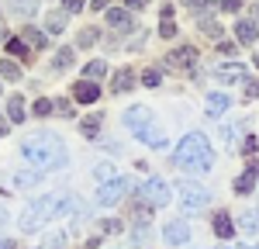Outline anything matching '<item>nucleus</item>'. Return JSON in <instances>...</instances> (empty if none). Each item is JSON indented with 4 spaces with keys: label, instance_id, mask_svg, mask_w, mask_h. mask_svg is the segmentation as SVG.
<instances>
[{
    "label": "nucleus",
    "instance_id": "c85d7f7f",
    "mask_svg": "<svg viewBox=\"0 0 259 249\" xmlns=\"http://www.w3.org/2000/svg\"><path fill=\"white\" fill-rule=\"evenodd\" d=\"M159 35H162V38H173V35H177V24H173V18H162Z\"/></svg>",
    "mask_w": 259,
    "mask_h": 249
},
{
    "label": "nucleus",
    "instance_id": "6ab92c4d",
    "mask_svg": "<svg viewBox=\"0 0 259 249\" xmlns=\"http://www.w3.org/2000/svg\"><path fill=\"white\" fill-rule=\"evenodd\" d=\"M11 11L21 14V18H31L38 11V0H11Z\"/></svg>",
    "mask_w": 259,
    "mask_h": 249
},
{
    "label": "nucleus",
    "instance_id": "58836bf2",
    "mask_svg": "<svg viewBox=\"0 0 259 249\" xmlns=\"http://www.w3.org/2000/svg\"><path fill=\"white\" fill-rule=\"evenodd\" d=\"M218 52H221V56H235V42H221Z\"/></svg>",
    "mask_w": 259,
    "mask_h": 249
},
{
    "label": "nucleus",
    "instance_id": "9b49d317",
    "mask_svg": "<svg viewBox=\"0 0 259 249\" xmlns=\"http://www.w3.org/2000/svg\"><path fill=\"white\" fill-rule=\"evenodd\" d=\"M228 107H232V97L228 94H207V114L211 118H221Z\"/></svg>",
    "mask_w": 259,
    "mask_h": 249
},
{
    "label": "nucleus",
    "instance_id": "473e14b6",
    "mask_svg": "<svg viewBox=\"0 0 259 249\" xmlns=\"http://www.w3.org/2000/svg\"><path fill=\"white\" fill-rule=\"evenodd\" d=\"M14 184H18V187H31V184H38V177H35V173H18Z\"/></svg>",
    "mask_w": 259,
    "mask_h": 249
},
{
    "label": "nucleus",
    "instance_id": "7ed1b4c3",
    "mask_svg": "<svg viewBox=\"0 0 259 249\" xmlns=\"http://www.w3.org/2000/svg\"><path fill=\"white\" fill-rule=\"evenodd\" d=\"M124 124H128L132 135L142 139L145 145H152V149H166V132H162V124L156 121V114H152L149 107H132V111L124 114Z\"/></svg>",
    "mask_w": 259,
    "mask_h": 249
},
{
    "label": "nucleus",
    "instance_id": "20e7f679",
    "mask_svg": "<svg viewBox=\"0 0 259 249\" xmlns=\"http://www.w3.org/2000/svg\"><path fill=\"white\" fill-rule=\"evenodd\" d=\"M56 215H59V197H52V194H49V197H38L31 208H24L21 228H24V232H38V228L45 225L49 218H56Z\"/></svg>",
    "mask_w": 259,
    "mask_h": 249
},
{
    "label": "nucleus",
    "instance_id": "f704fd0d",
    "mask_svg": "<svg viewBox=\"0 0 259 249\" xmlns=\"http://www.w3.org/2000/svg\"><path fill=\"white\" fill-rule=\"evenodd\" d=\"M221 11H225V14H239L242 0H221Z\"/></svg>",
    "mask_w": 259,
    "mask_h": 249
},
{
    "label": "nucleus",
    "instance_id": "4c0bfd02",
    "mask_svg": "<svg viewBox=\"0 0 259 249\" xmlns=\"http://www.w3.org/2000/svg\"><path fill=\"white\" fill-rule=\"evenodd\" d=\"M49 111H56V107H52V101H45V97H41V101H35V114H49Z\"/></svg>",
    "mask_w": 259,
    "mask_h": 249
},
{
    "label": "nucleus",
    "instance_id": "f257e3e1",
    "mask_svg": "<svg viewBox=\"0 0 259 249\" xmlns=\"http://www.w3.org/2000/svg\"><path fill=\"white\" fill-rule=\"evenodd\" d=\"M21 156L38 170H59L66 166V145L52 132H35L21 142Z\"/></svg>",
    "mask_w": 259,
    "mask_h": 249
},
{
    "label": "nucleus",
    "instance_id": "b1692460",
    "mask_svg": "<svg viewBox=\"0 0 259 249\" xmlns=\"http://www.w3.org/2000/svg\"><path fill=\"white\" fill-rule=\"evenodd\" d=\"M45 28H49L52 35H59L62 28H66V14H62V11H52V14L45 18Z\"/></svg>",
    "mask_w": 259,
    "mask_h": 249
},
{
    "label": "nucleus",
    "instance_id": "c9c22d12",
    "mask_svg": "<svg viewBox=\"0 0 259 249\" xmlns=\"http://www.w3.org/2000/svg\"><path fill=\"white\" fill-rule=\"evenodd\" d=\"M256 149H259L256 135H249V139H245V142H242V152H245V156H252V152H256Z\"/></svg>",
    "mask_w": 259,
    "mask_h": 249
},
{
    "label": "nucleus",
    "instance_id": "a211bd4d",
    "mask_svg": "<svg viewBox=\"0 0 259 249\" xmlns=\"http://www.w3.org/2000/svg\"><path fill=\"white\" fill-rule=\"evenodd\" d=\"M107 24L118 28V31H128L132 28V14L128 11H107Z\"/></svg>",
    "mask_w": 259,
    "mask_h": 249
},
{
    "label": "nucleus",
    "instance_id": "39448f33",
    "mask_svg": "<svg viewBox=\"0 0 259 249\" xmlns=\"http://www.w3.org/2000/svg\"><path fill=\"white\" fill-rule=\"evenodd\" d=\"M177 190H180V204H183V211H204L207 201H211V190L200 187V184H194V180H183Z\"/></svg>",
    "mask_w": 259,
    "mask_h": 249
},
{
    "label": "nucleus",
    "instance_id": "dca6fc26",
    "mask_svg": "<svg viewBox=\"0 0 259 249\" xmlns=\"http://www.w3.org/2000/svg\"><path fill=\"white\" fill-rule=\"evenodd\" d=\"M111 87H114L118 94H128V90L135 87V73H132V69H114V80H111Z\"/></svg>",
    "mask_w": 259,
    "mask_h": 249
},
{
    "label": "nucleus",
    "instance_id": "a19ab883",
    "mask_svg": "<svg viewBox=\"0 0 259 249\" xmlns=\"http://www.w3.org/2000/svg\"><path fill=\"white\" fill-rule=\"evenodd\" d=\"M97 177H100V180H111V177H114V170H111V166H97Z\"/></svg>",
    "mask_w": 259,
    "mask_h": 249
},
{
    "label": "nucleus",
    "instance_id": "a18cd8bd",
    "mask_svg": "<svg viewBox=\"0 0 259 249\" xmlns=\"http://www.w3.org/2000/svg\"><path fill=\"white\" fill-rule=\"evenodd\" d=\"M4 128H7V121H4V114H0V135H4Z\"/></svg>",
    "mask_w": 259,
    "mask_h": 249
},
{
    "label": "nucleus",
    "instance_id": "2f4dec72",
    "mask_svg": "<svg viewBox=\"0 0 259 249\" xmlns=\"http://www.w3.org/2000/svg\"><path fill=\"white\" fill-rule=\"evenodd\" d=\"M183 4H187V7H190L194 14H204V11L211 7V0H183Z\"/></svg>",
    "mask_w": 259,
    "mask_h": 249
},
{
    "label": "nucleus",
    "instance_id": "393cba45",
    "mask_svg": "<svg viewBox=\"0 0 259 249\" xmlns=\"http://www.w3.org/2000/svg\"><path fill=\"white\" fill-rule=\"evenodd\" d=\"M80 132L87 135V139H97V132H100V114H90V118L80 124Z\"/></svg>",
    "mask_w": 259,
    "mask_h": 249
},
{
    "label": "nucleus",
    "instance_id": "a878e982",
    "mask_svg": "<svg viewBox=\"0 0 259 249\" xmlns=\"http://www.w3.org/2000/svg\"><path fill=\"white\" fill-rule=\"evenodd\" d=\"M0 76H4V80H21V69L11 59H0Z\"/></svg>",
    "mask_w": 259,
    "mask_h": 249
},
{
    "label": "nucleus",
    "instance_id": "1a4fd4ad",
    "mask_svg": "<svg viewBox=\"0 0 259 249\" xmlns=\"http://www.w3.org/2000/svg\"><path fill=\"white\" fill-rule=\"evenodd\" d=\"M162 239H166L169 246H183V242L190 239V225H187V222H169V225L162 228Z\"/></svg>",
    "mask_w": 259,
    "mask_h": 249
},
{
    "label": "nucleus",
    "instance_id": "09e8293b",
    "mask_svg": "<svg viewBox=\"0 0 259 249\" xmlns=\"http://www.w3.org/2000/svg\"><path fill=\"white\" fill-rule=\"evenodd\" d=\"M0 222H4V208H0Z\"/></svg>",
    "mask_w": 259,
    "mask_h": 249
},
{
    "label": "nucleus",
    "instance_id": "c03bdc74",
    "mask_svg": "<svg viewBox=\"0 0 259 249\" xmlns=\"http://www.w3.org/2000/svg\"><path fill=\"white\" fill-rule=\"evenodd\" d=\"M11 246H14L11 239H0V249H11Z\"/></svg>",
    "mask_w": 259,
    "mask_h": 249
},
{
    "label": "nucleus",
    "instance_id": "ea45409f",
    "mask_svg": "<svg viewBox=\"0 0 259 249\" xmlns=\"http://www.w3.org/2000/svg\"><path fill=\"white\" fill-rule=\"evenodd\" d=\"M62 4H66V11L73 14V11H83V4H87V0H62Z\"/></svg>",
    "mask_w": 259,
    "mask_h": 249
},
{
    "label": "nucleus",
    "instance_id": "ddd939ff",
    "mask_svg": "<svg viewBox=\"0 0 259 249\" xmlns=\"http://www.w3.org/2000/svg\"><path fill=\"white\" fill-rule=\"evenodd\" d=\"M218 80H225V83H239V80H245V66H242V62L218 66Z\"/></svg>",
    "mask_w": 259,
    "mask_h": 249
},
{
    "label": "nucleus",
    "instance_id": "aec40b11",
    "mask_svg": "<svg viewBox=\"0 0 259 249\" xmlns=\"http://www.w3.org/2000/svg\"><path fill=\"white\" fill-rule=\"evenodd\" d=\"M69 66H73V49H59L56 59H52V69H56V73H66Z\"/></svg>",
    "mask_w": 259,
    "mask_h": 249
},
{
    "label": "nucleus",
    "instance_id": "79ce46f5",
    "mask_svg": "<svg viewBox=\"0 0 259 249\" xmlns=\"http://www.w3.org/2000/svg\"><path fill=\"white\" fill-rule=\"evenodd\" d=\"M128 7H132V11H145V7H149V0H128Z\"/></svg>",
    "mask_w": 259,
    "mask_h": 249
},
{
    "label": "nucleus",
    "instance_id": "412c9836",
    "mask_svg": "<svg viewBox=\"0 0 259 249\" xmlns=\"http://www.w3.org/2000/svg\"><path fill=\"white\" fill-rule=\"evenodd\" d=\"M21 38H24V45H31V49H45V35H41L38 28H31V24L24 28V35H21Z\"/></svg>",
    "mask_w": 259,
    "mask_h": 249
},
{
    "label": "nucleus",
    "instance_id": "7c9ffc66",
    "mask_svg": "<svg viewBox=\"0 0 259 249\" xmlns=\"http://www.w3.org/2000/svg\"><path fill=\"white\" fill-rule=\"evenodd\" d=\"M200 28H204V35H207V38H221V28L214 24V21H200Z\"/></svg>",
    "mask_w": 259,
    "mask_h": 249
},
{
    "label": "nucleus",
    "instance_id": "f8f14e48",
    "mask_svg": "<svg viewBox=\"0 0 259 249\" xmlns=\"http://www.w3.org/2000/svg\"><path fill=\"white\" fill-rule=\"evenodd\" d=\"M97 97H100V87L94 80L76 83V101H80V104H97Z\"/></svg>",
    "mask_w": 259,
    "mask_h": 249
},
{
    "label": "nucleus",
    "instance_id": "c756f323",
    "mask_svg": "<svg viewBox=\"0 0 259 249\" xmlns=\"http://www.w3.org/2000/svg\"><path fill=\"white\" fill-rule=\"evenodd\" d=\"M159 69H145V73H142V83H145V87H159Z\"/></svg>",
    "mask_w": 259,
    "mask_h": 249
},
{
    "label": "nucleus",
    "instance_id": "5701e85b",
    "mask_svg": "<svg viewBox=\"0 0 259 249\" xmlns=\"http://www.w3.org/2000/svg\"><path fill=\"white\" fill-rule=\"evenodd\" d=\"M104 73H107V62H104V59H94L87 69H83V80H100Z\"/></svg>",
    "mask_w": 259,
    "mask_h": 249
},
{
    "label": "nucleus",
    "instance_id": "9d476101",
    "mask_svg": "<svg viewBox=\"0 0 259 249\" xmlns=\"http://www.w3.org/2000/svg\"><path fill=\"white\" fill-rule=\"evenodd\" d=\"M256 180H259V163H249V166H245V173L235 180V194H252Z\"/></svg>",
    "mask_w": 259,
    "mask_h": 249
},
{
    "label": "nucleus",
    "instance_id": "72a5a7b5",
    "mask_svg": "<svg viewBox=\"0 0 259 249\" xmlns=\"http://www.w3.org/2000/svg\"><path fill=\"white\" fill-rule=\"evenodd\" d=\"M100 232H104V235H111V232H121V222H118V218H107V222H100Z\"/></svg>",
    "mask_w": 259,
    "mask_h": 249
},
{
    "label": "nucleus",
    "instance_id": "4468645a",
    "mask_svg": "<svg viewBox=\"0 0 259 249\" xmlns=\"http://www.w3.org/2000/svg\"><path fill=\"white\" fill-rule=\"evenodd\" d=\"M235 38H239V45H252V42L259 38L256 21H239V24H235Z\"/></svg>",
    "mask_w": 259,
    "mask_h": 249
},
{
    "label": "nucleus",
    "instance_id": "f03ea898",
    "mask_svg": "<svg viewBox=\"0 0 259 249\" xmlns=\"http://www.w3.org/2000/svg\"><path fill=\"white\" fill-rule=\"evenodd\" d=\"M173 163L183 166V170L207 173V170L214 166V149H211V142H207L200 132H190V135H183V142L173 149Z\"/></svg>",
    "mask_w": 259,
    "mask_h": 249
},
{
    "label": "nucleus",
    "instance_id": "4be33fe9",
    "mask_svg": "<svg viewBox=\"0 0 259 249\" xmlns=\"http://www.w3.org/2000/svg\"><path fill=\"white\" fill-rule=\"evenodd\" d=\"M239 225H242V232L256 235V232H259V211H245V215L239 218Z\"/></svg>",
    "mask_w": 259,
    "mask_h": 249
},
{
    "label": "nucleus",
    "instance_id": "bb28decb",
    "mask_svg": "<svg viewBox=\"0 0 259 249\" xmlns=\"http://www.w3.org/2000/svg\"><path fill=\"white\" fill-rule=\"evenodd\" d=\"M97 38H100V35H97V28H83L76 42H80L83 49H90V45H97Z\"/></svg>",
    "mask_w": 259,
    "mask_h": 249
},
{
    "label": "nucleus",
    "instance_id": "423d86ee",
    "mask_svg": "<svg viewBox=\"0 0 259 249\" xmlns=\"http://www.w3.org/2000/svg\"><path fill=\"white\" fill-rule=\"evenodd\" d=\"M139 194H142V201H145V204L162 208V204H169V197H173V187L166 184V180H159V177H149V180L139 187Z\"/></svg>",
    "mask_w": 259,
    "mask_h": 249
},
{
    "label": "nucleus",
    "instance_id": "cd10ccee",
    "mask_svg": "<svg viewBox=\"0 0 259 249\" xmlns=\"http://www.w3.org/2000/svg\"><path fill=\"white\" fill-rule=\"evenodd\" d=\"M7 52H11V56H28V45H24V38H11V42H7Z\"/></svg>",
    "mask_w": 259,
    "mask_h": 249
},
{
    "label": "nucleus",
    "instance_id": "0eeeda50",
    "mask_svg": "<svg viewBox=\"0 0 259 249\" xmlns=\"http://www.w3.org/2000/svg\"><path fill=\"white\" fill-rule=\"evenodd\" d=\"M128 190H132V180H124V177H118V180H107V184L97 190V201H100V204H118Z\"/></svg>",
    "mask_w": 259,
    "mask_h": 249
},
{
    "label": "nucleus",
    "instance_id": "de8ad7c7",
    "mask_svg": "<svg viewBox=\"0 0 259 249\" xmlns=\"http://www.w3.org/2000/svg\"><path fill=\"white\" fill-rule=\"evenodd\" d=\"M4 38H7V31H0V42H4Z\"/></svg>",
    "mask_w": 259,
    "mask_h": 249
},
{
    "label": "nucleus",
    "instance_id": "2eb2a0df",
    "mask_svg": "<svg viewBox=\"0 0 259 249\" xmlns=\"http://www.w3.org/2000/svg\"><path fill=\"white\" fill-rule=\"evenodd\" d=\"M7 121H11V124H21V121H24V97H21V94L7 97Z\"/></svg>",
    "mask_w": 259,
    "mask_h": 249
},
{
    "label": "nucleus",
    "instance_id": "e433bc0d",
    "mask_svg": "<svg viewBox=\"0 0 259 249\" xmlns=\"http://www.w3.org/2000/svg\"><path fill=\"white\" fill-rule=\"evenodd\" d=\"M52 107L59 111L62 118H69V114H73V104H69V101H56V104H52Z\"/></svg>",
    "mask_w": 259,
    "mask_h": 249
},
{
    "label": "nucleus",
    "instance_id": "6e6552de",
    "mask_svg": "<svg viewBox=\"0 0 259 249\" xmlns=\"http://www.w3.org/2000/svg\"><path fill=\"white\" fill-rule=\"evenodd\" d=\"M194 59H197V49H194V45H183V49H177V52L166 56V66H169V69H190Z\"/></svg>",
    "mask_w": 259,
    "mask_h": 249
},
{
    "label": "nucleus",
    "instance_id": "f3484780",
    "mask_svg": "<svg viewBox=\"0 0 259 249\" xmlns=\"http://www.w3.org/2000/svg\"><path fill=\"white\" fill-rule=\"evenodd\" d=\"M214 235H218V239H232V235H235V225H232V218H228L225 211L214 215Z\"/></svg>",
    "mask_w": 259,
    "mask_h": 249
},
{
    "label": "nucleus",
    "instance_id": "49530a36",
    "mask_svg": "<svg viewBox=\"0 0 259 249\" xmlns=\"http://www.w3.org/2000/svg\"><path fill=\"white\" fill-rule=\"evenodd\" d=\"M252 21H259V7H252Z\"/></svg>",
    "mask_w": 259,
    "mask_h": 249
},
{
    "label": "nucleus",
    "instance_id": "37998d69",
    "mask_svg": "<svg viewBox=\"0 0 259 249\" xmlns=\"http://www.w3.org/2000/svg\"><path fill=\"white\" fill-rule=\"evenodd\" d=\"M107 4H111V0H94L90 7H94V11H107Z\"/></svg>",
    "mask_w": 259,
    "mask_h": 249
}]
</instances>
